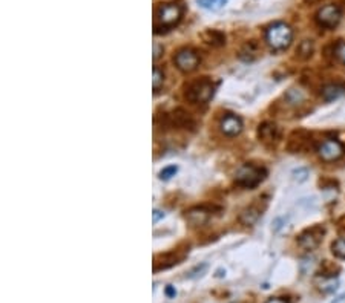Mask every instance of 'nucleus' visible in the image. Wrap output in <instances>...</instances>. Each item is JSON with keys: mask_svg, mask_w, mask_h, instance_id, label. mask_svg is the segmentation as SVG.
<instances>
[{"mask_svg": "<svg viewBox=\"0 0 345 303\" xmlns=\"http://www.w3.org/2000/svg\"><path fill=\"white\" fill-rule=\"evenodd\" d=\"M293 40V29L284 23L276 22L270 25L266 31V42L273 51H284L292 45Z\"/></svg>", "mask_w": 345, "mask_h": 303, "instance_id": "obj_1", "label": "nucleus"}, {"mask_svg": "<svg viewBox=\"0 0 345 303\" xmlns=\"http://www.w3.org/2000/svg\"><path fill=\"white\" fill-rule=\"evenodd\" d=\"M183 17V7L178 4H164L158 8L155 14V22H153V29L155 33H163L169 31L174 26L180 23Z\"/></svg>", "mask_w": 345, "mask_h": 303, "instance_id": "obj_2", "label": "nucleus"}, {"mask_svg": "<svg viewBox=\"0 0 345 303\" xmlns=\"http://www.w3.org/2000/svg\"><path fill=\"white\" fill-rule=\"evenodd\" d=\"M266 178V170L261 167H256L253 164H244L238 169L235 183L244 189H255L260 186Z\"/></svg>", "mask_w": 345, "mask_h": 303, "instance_id": "obj_3", "label": "nucleus"}, {"mask_svg": "<svg viewBox=\"0 0 345 303\" xmlns=\"http://www.w3.org/2000/svg\"><path fill=\"white\" fill-rule=\"evenodd\" d=\"M213 92H215V86L212 84V81L207 78H203V80L192 83L189 87H187L186 98L192 103L204 104V103L210 101V98L213 97Z\"/></svg>", "mask_w": 345, "mask_h": 303, "instance_id": "obj_4", "label": "nucleus"}, {"mask_svg": "<svg viewBox=\"0 0 345 303\" xmlns=\"http://www.w3.org/2000/svg\"><path fill=\"white\" fill-rule=\"evenodd\" d=\"M174 62L177 65V68L181 72H192L198 68L200 65V55L197 54V51L191 49V48H183L180 49L175 57H174Z\"/></svg>", "mask_w": 345, "mask_h": 303, "instance_id": "obj_5", "label": "nucleus"}, {"mask_svg": "<svg viewBox=\"0 0 345 303\" xmlns=\"http://www.w3.org/2000/svg\"><path fill=\"white\" fill-rule=\"evenodd\" d=\"M324 233H325V230L321 225H315L311 228H307L305 231H302L298 236V245L305 251H313L315 248L319 247Z\"/></svg>", "mask_w": 345, "mask_h": 303, "instance_id": "obj_6", "label": "nucleus"}, {"mask_svg": "<svg viewBox=\"0 0 345 303\" xmlns=\"http://www.w3.org/2000/svg\"><path fill=\"white\" fill-rule=\"evenodd\" d=\"M316 152H318V157H319L322 161H325V163H333V161H337V160L343 155L345 148H343L342 142H339L337 139L328 138V139H324V141L318 145Z\"/></svg>", "mask_w": 345, "mask_h": 303, "instance_id": "obj_7", "label": "nucleus"}, {"mask_svg": "<svg viewBox=\"0 0 345 303\" xmlns=\"http://www.w3.org/2000/svg\"><path fill=\"white\" fill-rule=\"evenodd\" d=\"M340 19H342V11L337 5H325L316 13V22L319 23V26L327 29L336 28Z\"/></svg>", "mask_w": 345, "mask_h": 303, "instance_id": "obj_8", "label": "nucleus"}, {"mask_svg": "<svg viewBox=\"0 0 345 303\" xmlns=\"http://www.w3.org/2000/svg\"><path fill=\"white\" fill-rule=\"evenodd\" d=\"M219 129H221V132L224 135H227V136H236L242 130V121H241L239 116H236L233 113H229L221 119Z\"/></svg>", "mask_w": 345, "mask_h": 303, "instance_id": "obj_9", "label": "nucleus"}, {"mask_svg": "<svg viewBox=\"0 0 345 303\" xmlns=\"http://www.w3.org/2000/svg\"><path fill=\"white\" fill-rule=\"evenodd\" d=\"M258 135H260L261 141L269 145H275L281 138L279 127L273 123H263L258 129Z\"/></svg>", "mask_w": 345, "mask_h": 303, "instance_id": "obj_10", "label": "nucleus"}, {"mask_svg": "<svg viewBox=\"0 0 345 303\" xmlns=\"http://www.w3.org/2000/svg\"><path fill=\"white\" fill-rule=\"evenodd\" d=\"M210 218V211L204 207H194L186 211V221L194 227L204 225Z\"/></svg>", "mask_w": 345, "mask_h": 303, "instance_id": "obj_11", "label": "nucleus"}, {"mask_svg": "<svg viewBox=\"0 0 345 303\" xmlns=\"http://www.w3.org/2000/svg\"><path fill=\"white\" fill-rule=\"evenodd\" d=\"M261 208L252 205V207H247L241 211V215H239V222L242 225H247V227H252L258 222V219L261 218Z\"/></svg>", "mask_w": 345, "mask_h": 303, "instance_id": "obj_12", "label": "nucleus"}, {"mask_svg": "<svg viewBox=\"0 0 345 303\" xmlns=\"http://www.w3.org/2000/svg\"><path fill=\"white\" fill-rule=\"evenodd\" d=\"M261 55V48L258 46V43L255 40L248 42L242 46V49L239 51V58L242 62H255V60Z\"/></svg>", "mask_w": 345, "mask_h": 303, "instance_id": "obj_13", "label": "nucleus"}, {"mask_svg": "<svg viewBox=\"0 0 345 303\" xmlns=\"http://www.w3.org/2000/svg\"><path fill=\"white\" fill-rule=\"evenodd\" d=\"M310 141V135L305 133V132H295L292 136H290V141H289V150L293 152V154H296V152L299 150H304L307 147Z\"/></svg>", "mask_w": 345, "mask_h": 303, "instance_id": "obj_14", "label": "nucleus"}, {"mask_svg": "<svg viewBox=\"0 0 345 303\" xmlns=\"http://www.w3.org/2000/svg\"><path fill=\"white\" fill-rule=\"evenodd\" d=\"M343 92H345V87L343 86L336 84V83H330V84H325L321 89V97L325 101H333V100H337L339 97H342Z\"/></svg>", "mask_w": 345, "mask_h": 303, "instance_id": "obj_15", "label": "nucleus"}, {"mask_svg": "<svg viewBox=\"0 0 345 303\" xmlns=\"http://www.w3.org/2000/svg\"><path fill=\"white\" fill-rule=\"evenodd\" d=\"M170 121H172V123H174L177 127H184V129H187V127L194 126V121H192L191 115L187 113V112H184L183 109L174 110L172 115H170Z\"/></svg>", "mask_w": 345, "mask_h": 303, "instance_id": "obj_16", "label": "nucleus"}, {"mask_svg": "<svg viewBox=\"0 0 345 303\" xmlns=\"http://www.w3.org/2000/svg\"><path fill=\"white\" fill-rule=\"evenodd\" d=\"M286 101L290 106H299V104H302L305 101V94L302 92L301 89L292 87L289 92L286 94Z\"/></svg>", "mask_w": 345, "mask_h": 303, "instance_id": "obj_17", "label": "nucleus"}, {"mask_svg": "<svg viewBox=\"0 0 345 303\" xmlns=\"http://www.w3.org/2000/svg\"><path fill=\"white\" fill-rule=\"evenodd\" d=\"M204 40L209 43V45H213V46H219V45H223L226 37L223 33H219V31H215V29H209V31L204 33Z\"/></svg>", "mask_w": 345, "mask_h": 303, "instance_id": "obj_18", "label": "nucleus"}, {"mask_svg": "<svg viewBox=\"0 0 345 303\" xmlns=\"http://www.w3.org/2000/svg\"><path fill=\"white\" fill-rule=\"evenodd\" d=\"M331 253L337 259H345V237H339L331 244Z\"/></svg>", "mask_w": 345, "mask_h": 303, "instance_id": "obj_19", "label": "nucleus"}, {"mask_svg": "<svg viewBox=\"0 0 345 303\" xmlns=\"http://www.w3.org/2000/svg\"><path fill=\"white\" fill-rule=\"evenodd\" d=\"M296 52H298V55H299L301 58H310L311 54H313V42H311V40H304V42H301V45L298 46Z\"/></svg>", "mask_w": 345, "mask_h": 303, "instance_id": "obj_20", "label": "nucleus"}, {"mask_svg": "<svg viewBox=\"0 0 345 303\" xmlns=\"http://www.w3.org/2000/svg\"><path fill=\"white\" fill-rule=\"evenodd\" d=\"M200 5L206 10H212V11H218L221 10L226 4L227 0H198Z\"/></svg>", "mask_w": 345, "mask_h": 303, "instance_id": "obj_21", "label": "nucleus"}, {"mask_svg": "<svg viewBox=\"0 0 345 303\" xmlns=\"http://www.w3.org/2000/svg\"><path fill=\"white\" fill-rule=\"evenodd\" d=\"M163 81H164L163 71H160L158 68H153V72H152V87H153L155 92L163 86Z\"/></svg>", "mask_w": 345, "mask_h": 303, "instance_id": "obj_22", "label": "nucleus"}, {"mask_svg": "<svg viewBox=\"0 0 345 303\" xmlns=\"http://www.w3.org/2000/svg\"><path fill=\"white\" fill-rule=\"evenodd\" d=\"M334 57L337 58V62L345 65V40H340L334 45Z\"/></svg>", "mask_w": 345, "mask_h": 303, "instance_id": "obj_23", "label": "nucleus"}, {"mask_svg": "<svg viewBox=\"0 0 345 303\" xmlns=\"http://www.w3.org/2000/svg\"><path fill=\"white\" fill-rule=\"evenodd\" d=\"M292 176H293V181H295V183L301 184V183H304V181H307V179H308V170H307V169H304V167L296 169V170H293Z\"/></svg>", "mask_w": 345, "mask_h": 303, "instance_id": "obj_24", "label": "nucleus"}, {"mask_svg": "<svg viewBox=\"0 0 345 303\" xmlns=\"http://www.w3.org/2000/svg\"><path fill=\"white\" fill-rule=\"evenodd\" d=\"M177 170H178V169H177L175 166L166 167V169H163V170L160 172V178H161V179H170L172 176H175Z\"/></svg>", "mask_w": 345, "mask_h": 303, "instance_id": "obj_25", "label": "nucleus"}, {"mask_svg": "<svg viewBox=\"0 0 345 303\" xmlns=\"http://www.w3.org/2000/svg\"><path fill=\"white\" fill-rule=\"evenodd\" d=\"M153 224H156L158 222L160 219H163L164 218V211H161V210H153Z\"/></svg>", "mask_w": 345, "mask_h": 303, "instance_id": "obj_26", "label": "nucleus"}, {"mask_svg": "<svg viewBox=\"0 0 345 303\" xmlns=\"http://www.w3.org/2000/svg\"><path fill=\"white\" fill-rule=\"evenodd\" d=\"M266 303H290L286 297H270Z\"/></svg>", "mask_w": 345, "mask_h": 303, "instance_id": "obj_27", "label": "nucleus"}, {"mask_svg": "<svg viewBox=\"0 0 345 303\" xmlns=\"http://www.w3.org/2000/svg\"><path fill=\"white\" fill-rule=\"evenodd\" d=\"M160 51L163 52V48L160 46V45H153V60H156V58H158L160 57Z\"/></svg>", "mask_w": 345, "mask_h": 303, "instance_id": "obj_28", "label": "nucleus"}, {"mask_svg": "<svg viewBox=\"0 0 345 303\" xmlns=\"http://www.w3.org/2000/svg\"><path fill=\"white\" fill-rule=\"evenodd\" d=\"M166 292H167V295H169V297H174V295H175V289H174L172 286H167Z\"/></svg>", "mask_w": 345, "mask_h": 303, "instance_id": "obj_29", "label": "nucleus"}]
</instances>
